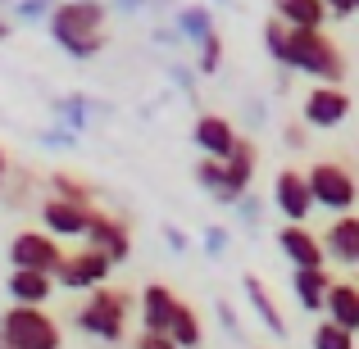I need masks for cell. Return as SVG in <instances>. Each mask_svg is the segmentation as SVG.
<instances>
[{
  "label": "cell",
  "mask_w": 359,
  "mask_h": 349,
  "mask_svg": "<svg viewBox=\"0 0 359 349\" xmlns=\"http://www.w3.org/2000/svg\"><path fill=\"white\" fill-rule=\"evenodd\" d=\"M287 145H291V150L305 145V122H291V127H287Z\"/></svg>",
  "instance_id": "obj_31"
},
{
  "label": "cell",
  "mask_w": 359,
  "mask_h": 349,
  "mask_svg": "<svg viewBox=\"0 0 359 349\" xmlns=\"http://www.w3.org/2000/svg\"><path fill=\"white\" fill-rule=\"evenodd\" d=\"M5 290L14 304H50V295L60 286H55V272H46V268H9Z\"/></svg>",
  "instance_id": "obj_15"
},
{
  "label": "cell",
  "mask_w": 359,
  "mask_h": 349,
  "mask_svg": "<svg viewBox=\"0 0 359 349\" xmlns=\"http://www.w3.org/2000/svg\"><path fill=\"white\" fill-rule=\"evenodd\" d=\"M91 213H96V204H78V200H64V195H46V200H41V227L50 236H60V241H82Z\"/></svg>",
  "instance_id": "obj_10"
},
{
  "label": "cell",
  "mask_w": 359,
  "mask_h": 349,
  "mask_svg": "<svg viewBox=\"0 0 359 349\" xmlns=\"http://www.w3.org/2000/svg\"><path fill=\"white\" fill-rule=\"evenodd\" d=\"M50 195H64V200H78V204H96V191L73 173H50Z\"/></svg>",
  "instance_id": "obj_23"
},
{
  "label": "cell",
  "mask_w": 359,
  "mask_h": 349,
  "mask_svg": "<svg viewBox=\"0 0 359 349\" xmlns=\"http://www.w3.org/2000/svg\"><path fill=\"white\" fill-rule=\"evenodd\" d=\"M60 259H64V245H60V236H50L46 227H27V232H18L14 241H9V268H46V272H55Z\"/></svg>",
  "instance_id": "obj_7"
},
{
  "label": "cell",
  "mask_w": 359,
  "mask_h": 349,
  "mask_svg": "<svg viewBox=\"0 0 359 349\" xmlns=\"http://www.w3.org/2000/svg\"><path fill=\"white\" fill-rule=\"evenodd\" d=\"M82 241H87V245H96V250H105L109 259H114V268L132 259V232H128V222L114 218V213H105V209H96V213H91L87 236H82Z\"/></svg>",
  "instance_id": "obj_12"
},
{
  "label": "cell",
  "mask_w": 359,
  "mask_h": 349,
  "mask_svg": "<svg viewBox=\"0 0 359 349\" xmlns=\"http://www.w3.org/2000/svg\"><path fill=\"white\" fill-rule=\"evenodd\" d=\"M177 23H182V36H191V41H201L205 32H214V23H210V14H205V9H182V14H177Z\"/></svg>",
  "instance_id": "obj_26"
},
{
  "label": "cell",
  "mask_w": 359,
  "mask_h": 349,
  "mask_svg": "<svg viewBox=\"0 0 359 349\" xmlns=\"http://www.w3.org/2000/svg\"><path fill=\"white\" fill-rule=\"evenodd\" d=\"M305 182H309V195H314L318 209L327 213H346L359 204V182L355 173L346 164H337V159H318L314 168H305Z\"/></svg>",
  "instance_id": "obj_5"
},
{
  "label": "cell",
  "mask_w": 359,
  "mask_h": 349,
  "mask_svg": "<svg viewBox=\"0 0 359 349\" xmlns=\"http://www.w3.org/2000/svg\"><path fill=\"white\" fill-rule=\"evenodd\" d=\"M132 345H137V349H177L173 336H168V332H155V327H141V336Z\"/></svg>",
  "instance_id": "obj_28"
},
{
  "label": "cell",
  "mask_w": 359,
  "mask_h": 349,
  "mask_svg": "<svg viewBox=\"0 0 359 349\" xmlns=\"http://www.w3.org/2000/svg\"><path fill=\"white\" fill-rule=\"evenodd\" d=\"M168 336H173V345L182 349V345H201L205 341V332H201V313H196L191 304H177V313H173V322H168Z\"/></svg>",
  "instance_id": "obj_22"
},
{
  "label": "cell",
  "mask_w": 359,
  "mask_h": 349,
  "mask_svg": "<svg viewBox=\"0 0 359 349\" xmlns=\"http://www.w3.org/2000/svg\"><path fill=\"white\" fill-rule=\"evenodd\" d=\"M128 318H132V295L123 286L100 281V286H91L87 299L78 304L73 327H78L82 336H91V341H100V345H123L128 341Z\"/></svg>",
  "instance_id": "obj_3"
},
{
  "label": "cell",
  "mask_w": 359,
  "mask_h": 349,
  "mask_svg": "<svg viewBox=\"0 0 359 349\" xmlns=\"http://www.w3.org/2000/svg\"><path fill=\"white\" fill-rule=\"evenodd\" d=\"M323 250L332 263H341V268H359V213H337L332 222H327L323 232Z\"/></svg>",
  "instance_id": "obj_13"
},
{
  "label": "cell",
  "mask_w": 359,
  "mask_h": 349,
  "mask_svg": "<svg viewBox=\"0 0 359 349\" xmlns=\"http://www.w3.org/2000/svg\"><path fill=\"white\" fill-rule=\"evenodd\" d=\"M255 168H259V150H255V141L237 136V145H232L228 159H223V182H219V191H214V200H219V204H237L241 195L250 191Z\"/></svg>",
  "instance_id": "obj_8"
},
{
  "label": "cell",
  "mask_w": 359,
  "mask_h": 349,
  "mask_svg": "<svg viewBox=\"0 0 359 349\" xmlns=\"http://www.w3.org/2000/svg\"><path fill=\"white\" fill-rule=\"evenodd\" d=\"M109 272H114V259H109L105 250H96V245H78L73 254L60 259V268H55V286H60V290H91V286H100V281H109Z\"/></svg>",
  "instance_id": "obj_6"
},
{
  "label": "cell",
  "mask_w": 359,
  "mask_h": 349,
  "mask_svg": "<svg viewBox=\"0 0 359 349\" xmlns=\"http://www.w3.org/2000/svg\"><path fill=\"white\" fill-rule=\"evenodd\" d=\"M300 118H305V127L332 131V127H341V122L351 118V96L341 91V82H318V87L305 96V105H300Z\"/></svg>",
  "instance_id": "obj_9"
},
{
  "label": "cell",
  "mask_w": 359,
  "mask_h": 349,
  "mask_svg": "<svg viewBox=\"0 0 359 349\" xmlns=\"http://www.w3.org/2000/svg\"><path fill=\"white\" fill-rule=\"evenodd\" d=\"M314 345L318 349H351L355 345V332L341 322H332V318H323V322L314 327Z\"/></svg>",
  "instance_id": "obj_24"
},
{
  "label": "cell",
  "mask_w": 359,
  "mask_h": 349,
  "mask_svg": "<svg viewBox=\"0 0 359 349\" xmlns=\"http://www.w3.org/2000/svg\"><path fill=\"white\" fill-rule=\"evenodd\" d=\"M327 5V14H337V18H351L355 9H359V0H323Z\"/></svg>",
  "instance_id": "obj_30"
},
{
  "label": "cell",
  "mask_w": 359,
  "mask_h": 349,
  "mask_svg": "<svg viewBox=\"0 0 359 349\" xmlns=\"http://www.w3.org/2000/svg\"><path fill=\"white\" fill-rule=\"evenodd\" d=\"M46 27H50V41L73 59H91L109 45V14L100 0H60L46 14Z\"/></svg>",
  "instance_id": "obj_2"
},
{
  "label": "cell",
  "mask_w": 359,
  "mask_h": 349,
  "mask_svg": "<svg viewBox=\"0 0 359 349\" xmlns=\"http://www.w3.org/2000/svg\"><path fill=\"white\" fill-rule=\"evenodd\" d=\"M164 236H168V241H173V250H187V236L177 232V227H164Z\"/></svg>",
  "instance_id": "obj_33"
},
{
  "label": "cell",
  "mask_w": 359,
  "mask_h": 349,
  "mask_svg": "<svg viewBox=\"0 0 359 349\" xmlns=\"http://www.w3.org/2000/svg\"><path fill=\"white\" fill-rule=\"evenodd\" d=\"M264 45H269V55L282 69L309 73L314 82H341L346 78V55L323 27H296V23L273 14L264 23Z\"/></svg>",
  "instance_id": "obj_1"
},
{
  "label": "cell",
  "mask_w": 359,
  "mask_h": 349,
  "mask_svg": "<svg viewBox=\"0 0 359 349\" xmlns=\"http://www.w3.org/2000/svg\"><path fill=\"white\" fill-rule=\"evenodd\" d=\"M196 182L205 186V191H219V182H223V159H214V155H205L201 159V168H196Z\"/></svg>",
  "instance_id": "obj_27"
},
{
  "label": "cell",
  "mask_w": 359,
  "mask_h": 349,
  "mask_svg": "<svg viewBox=\"0 0 359 349\" xmlns=\"http://www.w3.org/2000/svg\"><path fill=\"white\" fill-rule=\"evenodd\" d=\"M9 182V159H5V150H0V186Z\"/></svg>",
  "instance_id": "obj_34"
},
{
  "label": "cell",
  "mask_w": 359,
  "mask_h": 349,
  "mask_svg": "<svg viewBox=\"0 0 359 349\" xmlns=\"http://www.w3.org/2000/svg\"><path fill=\"white\" fill-rule=\"evenodd\" d=\"M273 204H278V213L287 222H305L314 213V195H309V182L300 168H282L273 177Z\"/></svg>",
  "instance_id": "obj_11"
},
{
  "label": "cell",
  "mask_w": 359,
  "mask_h": 349,
  "mask_svg": "<svg viewBox=\"0 0 359 349\" xmlns=\"http://www.w3.org/2000/svg\"><path fill=\"white\" fill-rule=\"evenodd\" d=\"M9 32H14V27H9V23H5V18H0V41H5V36H9Z\"/></svg>",
  "instance_id": "obj_35"
},
{
  "label": "cell",
  "mask_w": 359,
  "mask_h": 349,
  "mask_svg": "<svg viewBox=\"0 0 359 349\" xmlns=\"http://www.w3.org/2000/svg\"><path fill=\"white\" fill-rule=\"evenodd\" d=\"M210 250H214V254H219V250H228V232H219V227H214V232H210Z\"/></svg>",
  "instance_id": "obj_32"
},
{
  "label": "cell",
  "mask_w": 359,
  "mask_h": 349,
  "mask_svg": "<svg viewBox=\"0 0 359 349\" xmlns=\"http://www.w3.org/2000/svg\"><path fill=\"white\" fill-rule=\"evenodd\" d=\"M237 136L241 131L232 127V118H223V114H201L196 127H191L196 150H201V155H214V159H228V150L237 145Z\"/></svg>",
  "instance_id": "obj_16"
},
{
  "label": "cell",
  "mask_w": 359,
  "mask_h": 349,
  "mask_svg": "<svg viewBox=\"0 0 359 349\" xmlns=\"http://www.w3.org/2000/svg\"><path fill=\"white\" fill-rule=\"evenodd\" d=\"M177 304H182V299H177L173 290L164 286V281H150V286L141 290V327H155V332H168V322H173Z\"/></svg>",
  "instance_id": "obj_18"
},
{
  "label": "cell",
  "mask_w": 359,
  "mask_h": 349,
  "mask_svg": "<svg viewBox=\"0 0 359 349\" xmlns=\"http://www.w3.org/2000/svg\"><path fill=\"white\" fill-rule=\"evenodd\" d=\"M323 313L332 318V322H341V327H351V332H359V286H355V281H332V286H327Z\"/></svg>",
  "instance_id": "obj_19"
},
{
  "label": "cell",
  "mask_w": 359,
  "mask_h": 349,
  "mask_svg": "<svg viewBox=\"0 0 359 349\" xmlns=\"http://www.w3.org/2000/svg\"><path fill=\"white\" fill-rule=\"evenodd\" d=\"M219 64H223V36L205 32L201 36V73H219Z\"/></svg>",
  "instance_id": "obj_25"
},
{
  "label": "cell",
  "mask_w": 359,
  "mask_h": 349,
  "mask_svg": "<svg viewBox=\"0 0 359 349\" xmlns=\"http://www.w3.org/2000/svg\"><path fill=\"white\" fill-rule=\"evenodd\" d=\"M327 286H332V277H327L323 263L291 272V290H296V304L305 308V313H323V304H327Z\"/></svg>",
  "instance_id": "obj_17"
},
{
  "label": "cell",
  "mask_w": 359,
  "mask_h": 349,
  "mask_svg": "<svg viewBox=\"0 0 359 349\" xmlns=\"http://www.w3.org/2000/svg\"><path fill=\"white\" fill-rule=\"evenodd\" d=\"M0 345L9 349H60L64 332L46 304H9L0 318Z\"/></svg>",
  "instance_id": "obj_4"
},
{
  "label": "cell",
  "mask_w": 359,
  "mask_h": 349,
  "mask_svg": "<svg viewBox=\"0 0 359 349\" xmlns=\"http://www.w3.org/2000/svg\"><path fill=\"white\" fill-rule=\"evenodd\" d=\"M245 295H250V304H255V313H259L264 318V327H269V332L273 336H287V322H282V308L278 304H273V295H269V290H264V281L259 277H255V272H245Z\"/></svg>",
  "instance_id": "obj_21"
},
{
  "label": "cell",
  "mask_w": 359,
  "mask_h": 349,
  "mask_svg": "<svg viewBox=\"0 0 359 349\" xmlns=\"http://www.w3.org/2000/svg\"><path fill=\"white\" fill-rule=\"evenodd\" d=\"M50 9H55V0H23L18 18H36V14H50Z\"/></svg>",
  "instance_id": "obj_29"
},
{
  "label": "cell",
  "mask_w": 359,
  "mask_h": 349,
  "mask_svg": "<svg viewBox=\"0 0 359 349\" xmlns=\"http://www.w3.org/2000/svg\"><path fill=\"white\" fill-rule=\"evenodd\" d=\"M278 250L291 259V268H314V263H327L323 236H314L305 222H287V227L278 232Z\"/></svg>",
  "instance_id": "obj_14"
},
{
  "label": "cell",
  "mask_w": 359,
  "mask_h": 349,
  "mask_svg": "<svg viewBox=\"0 0 359 349\" xmlns=\"http://www.w3.org/2000/svg\"><path fill=\"white\" fill-rule=\"evenodd\" d=\"M273 14L287 18V23H296V27H323L327 23L323 0H273Z\"/></svg>",
  "instance_id": "obj_20"
}]
</instances>
